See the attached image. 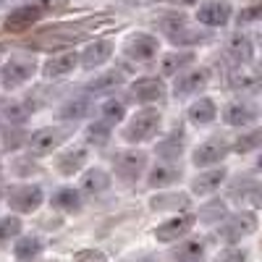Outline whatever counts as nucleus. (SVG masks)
<instances>
[{
    "label": "nucleus",
    "mask_w": 262,
    "mask_h": 262,
    "mask_svg": "<svg viewBox=\"0 0 262 262\" xmlns=\"http://www.w3.org/2000/svg\"><path fill=\"white\" fill-rule=\"evenodd\" d=\"M160 128V113L152 111V107H147V111H139L134 118L128 121V126L123 128V139L137 144V142H147L158 134Z\"/></svg>",
    "instance_id": "nucleus-1"
},
{
    "label": "nucleus",
    "mask_w": 262,
    "mask_h": 262,
    "mask_svg": "<svg viewBox=\"0 0 262 262\" xmlns=\"http://www.w3.org/2000/svg\"><path fill=\"white\" fill-rule=\"evenodd\" d=\"M34 71H37V63L32 58H11L0 71V81H3L6 90H16V86L27 84Z\"/></svg>",
    "instance_id": "nucleus-2"
},
{
    "label": "nucleus",
    "mask_w": 262,
    "mask_h": 262,
    "mask_svg": "<svg viewBox=\"0 0 262 262\" xmlns=\"http://www.w3.org/2000/svg\"><path fill=\"white\" fill-rule=\"evenodd\" d=\"M228 152H231V144L223 137H212V139L202 142L200 147L194 149L191 163L196 168H207V165H215V163H221L223 158H228Z\"/></svg>",
    "instance_id": "nucleus-3"
},
{
    "label": "nucleus",
    "mask_w": 262,
    "mask_h": 262,
    "mask_svg": "<svg viewBox=\"0 0 262 262\" xmlns=\"http://www.w3.org/2000/svg\"><path fill=\"white\" fill-rule=\"evenodd\" d=\"M144 165H147V155H144V152H116V158H113L116 176L123 179L126 184L137 181L142 176Z\"/></svg>",
    "instance_id": "nucleus-4"
},
{
    "label": "nucleus",
    "mask_w": 262,
    "mask_h": 262,
    "mask_svg": "<svg viewBox=\"0 0 262 262\" xmlns=\"http://www.w3.org/2000/svg\"><path fill=\"white\" fill-rule=\"evenodd\" d=\"M71 131L66 126H48V128H39L29 137V149L37 152V155H45V152H53L58 144H63L69 139Z\"/></svg>",
    "instance_id": "nucleus-5"
},
{
    "label": "nucleus",
    "mask_w": 262,
    "mask_h": 262,
    "mask_svg": "<svg viewBox=\"0 0 262 262\" xmlns=\"http://www.w3.org/2000/svg\"><path fill=\"white\" fill-rule=\"evenodd\" d=\"M254 228H257V217H254L252 212H238V215H233L231 221H226V223L221 226L217 236H221L223 242L233 244V242H242L244 236L254 233Z\"/></svg>",
    "instance_id": "nucleus-6"
},
{
    "label": "nucleus",
    "mask_w": 262,
    "mask_h": 262,
    "mask_svg": "<svg viewBox=\"0 0 262 262\" xmlns=\"http://www.w3.org/2000/svg\"><path fill=\"white\" fill-rule=\"evenodd\" d=\"M158 50H160V42H158V37H152V34H131L126 39V45H123V53L131 60H139V63L152 60L158 55Z\"/></svg>",
    "instance_id": "nucleus-7"
},
{
    "label": "nucleus",
    "mask_w": 262,
    "mask_h": 262,
    "mask_svg": "<svg viewBox=\"0 0 262 262\" xmlns=\"http://www.w3.org/2000/svg\"><path fill=\"white\" fill-rule=\"evenodd\" d=\"M160 29L165 32V37L173 42V45H196V42L205 39V34L194 32L184 18H163Z\"/></svg>",
    "instance_id": "nucleus-8"
},
{
    "label": "nucleus",
    "mask_w": 262,
    "mask_h": 262,
    "mask_svg": "<svg viewBox=\"0 0 262 262\" xmlns=\"http://www.w3.org/2000/svg\"><path fill=\"white\" fill-rule=\"evenodd\" d=\"M45 16V3H34V6H21L16 11H11V16L6 18V32H27L34 21H39Z\"/></svg>",
    "instance_id": "nucleus-9"
},
{
    "label": "nucleus",
    "mask_w": 262,
    "mask_h": 262,
    "mask_svg": "<svg viewBox=\"0 0 262 262\" xmlns=\"http://www.w3.org/2000/svg\"><path fill=\"white\" fill-rule=\"evenodd\" d=\"M231 13H233V8L226 0H207V3H202L196 8V21L207 24V27H226Z\"/></svg>",
    "instance_id": "nucleus-10"
},
{
    "label": "nucleus",
    "mask_w": 262,
    "mask_h": 262,
    "mask_svg": "<svg viewBox=\"0 0 262 262\" xmlns=\"http://www.w3.org/2000/svg\"><path fill=\"white\" fill-rule=\"evenodd\" d=\"M8 205L16 212H34L42 205V189L39 186H32V184L16 186V189L8 191Z\"/></svg>",
    "instance_id": "nucleus-11"
},
{
    "label": "nucleus",
    "mask_w": 262,
    "mask_h": 262,
    "mask_svg": "<svg viewBox=\"0 0 262 262\" xmlns=\"http://www.w3.org/2000/svg\"><path fill=\"white\" fill-rule=\"evenodd\" d=\"M194 215H176L170 217V221H165L163 226L155 228V238L163 244H170V242H179L181 236H186L191 228H194Z\"/></svg>",
    "instance_id": "nucleus-12"
},
{
    "label": "nucleus",
    "mask_w": 262,
    "mask_h": 262,
    "mask_svg": "<svg viewBox=\"0 0 262 262\" xmlns=\"http://www.w3.org/2000/svg\"><path fill=\"white\" fill-rule=\"evenodd\" d=\"M210 84V71L207 69H196V71H184L179 74L176 84H173V92L176 97H189V95H200L205 86Z\"/></svg>",
    "instance_id": "nucleus-13"
},
{
    "label": "nucleus",
    "mask_w": 262,
    "mask_h": 262,
    "mask_svg": "<svg viewBox=\"0 0 262 262\" xmlns=\"http://www.w3.org/2000/svg\"><path fill=\"white\" fill-rule=\"evenodd\" d=\"M131 95H134L137 102H144V105L147 102H158L165 95V86H163L160 79L147 76V79H137L134 84H131Z\"/></svg>",
    "instance_id": "nucleus-14"
},
{
    "label": "nucleus",
    "mask_w": 262,
    "mask_h": 262,
    "mask_svg": "<svg viewBox=\"0 0 262 262\" xmlns=\"http://www.w3.org/2000/svg\"><path fill=\"white\" fill-rule=\"evenodd\" d=\"M257 116H259V111L252 102H231L223 111V121L228 126H249L257 121Z\"/></svg>",
    "instance_id": "nucleus-15"
},
{
    "label": "nucleus",
    "mask_w": 262,
    "mask_h": 262,
    "mask_svg": "<svg viewBox=\"0 0 262 262\" xmlns=\"http://www.w3.org/2000/svg\"><path fill=\"white\" fill-rule=\"evenodd\" d=\"M226 179H228V170H226V168L205 170V173H200V176L194 179L191 191H194V194H200V196H207V194H212L215 189H221V184H223Z\"/></svg>",
    "instance_id": "nucleus-16"
},
{
    "label": "nucleus",
    "mask_w": 262,
    "mask_h": 262,
    "mask_svg": "<svg viewBox=\"0 0 262 262\" xmlns=\"http://www.w3.org/2000/svg\"><path fill=\"white\" fill-rule=\"evenodd\" d=\"M111 55H113V42L111 39H97L81 53V66L84 69H97L105 60H111Z\"/></svg>",
    "instance_id": "nucleus-17"
},
{
    "label": "nucleus",
    "mask_w": 262,
    "mask_h": 262,
    "mask_svg": "<svg viewBox=\"0 0 262 262\" xmlns=\"http://www.w3.org/2000/svg\"><path fill=\"white\" fill-rule=\"evenodd\" d=\"M76 63H79L76 53H71V50L58 53V55H53V58L45 63V76H48V79H60V76H66V74H71Z\"/></svg>",
    "instance_id": "nucleus-18"
},
{
    "label": "nucleus",
    "mask_w": 262,
    "mask_h": 262,
    "mask_svg": "<svg viewBox=\"0 0 262 262\" xmlns=\"http://www.w3.org/2000/svg\"><path fill=\"white\" fill-rule=\"evenodd\" d=\"M181 179V168L176 163H158L155 168L149 170V186L152 189H163L170 186Z\"/></svg>",
    "instance_id": "nucleus-19"
},
{
    "label": "nucleus",
    "mask_w": 262,
    "mask_h": 262,
    "mask_svg": "<svg viewBox=\"0 0 262 262\" xmlns=\"http://www.w3.org/2000/svg\"><path fill=\"white\" fill-rule=\"evenodd\" d=\"M252 53H254V48H252V39L247 34H233L228 39V45H226V55L233 63H249Z\"/></svg>",
    "instance_id": "nucleus-20"
},
{
    "label": "nucleus",
    "mask_w": 262,
    "mask_h": 262,
    "mask_svg": "<svg viewBox=\"0 0 262 262\" xmlns=\"http://www.w3.org/2000/svg\"><path fill=\"white\" fill-rule=\"evenodd\" d=\"M205 242L202 238H191V242H184L176 252H173V259L176 262H205Z\"/></svg>",
    "instance_id": "nucleus-21"
},
{
    "label": "nucleus",
    "mask_w": 262,
    "mask_h": 262,
    "mask_svg": "<svg viewBox=\"0 0 262 262\" xmlns=\"http://www.w3.org/2000/svg\"><path fill=\"white\" fill-rule=\"evenodd\" d=\"M215 116H217V111H215V102H212L210 97L196 100V102L189 107V121L196 123V126H207V123H212Z\"/></svg>",
    "instance_id": "nucleus-22"
},
{
    "label": "nucleus",
    "mask_w": 262,
    "mask_h": 262,
    "mask_svg": "<svg viewBox=\"0 0 262 262\" xmlns=\"http://www.w3.org/2000/svg\"><path fill=\"white\" fill-rule=\"evenodd\" d=\"M181 149H184V131L179 128V131H173L168 139H163L158 144V155L163 158V163H173V160H179Z\"/></svg>",
    "instance_id": "nucleus-23"
},
{
    "label": "nucleus",
    "mask_w": 262,
    "mask_h": 262,
    "mask_svg": "<svg viewBox=\"0 0 262 262\" xmlns=\"http://www.w3.org/2000/svg\"><path fill=\"white\" fill-rule=\"evenodd\" d=\"M194 60V53H168L160 63V74L173 76V74H184V69Z\"/></svg>",
    "instance_id": "nucleus-24"
},
{
    "label": "nucleus",
    "mask_w": 262,
    "mask_h": 262,
    "mask_svg": "<svg viewBox=\"0 0 262 262\" xmlns=\"http://www.w3.org/2000/svg\"><path fill=\"white\" fill-rule=\"evenodd\" d=\"M86 163V152L84 149H71V152H66V155H60L55 160L58 170L63 173V176H74L76 170H81V165Z\"/></svg>",
    "instance_id": "nucleus-25"
},
{
    "label": "nucleus",
    "mask_w": 262,
    "mask_h": 262,
    "mask_svg": "<svg viewBox=\"0 0 262 262\" xmlns=\"http://www.w3.org/2000/svg\"><path fill=\"white\" fill-rule=\"evenodd\" d=\"M53 207L58 210H66V212H79L81 210V194L76 189H60L53 194Z\"/></svg>",
    "instance_id": "nucleus-26"
},
{
    "label": "nucleus",
    "mask_w": 262,
    "mask_h": 262,
    "mask_svg": "<svg viewBox=\"0 0 262 262\" xmlns=\"http://www.w3.org/2000/svg\"><path fill=\"white\" fill-rule=\"evenodd\" d=\"M13 254H16V259H21V262H32L34 257L42 254V242H39V238H34V236L18 238L16 247H13Z\"/></svg>",
    "instance_id": "nucleus-27"
},
{
    "label": "nucleus",
    "mask_w": 262,
    "mask_h": 262,
    "mask_svg": "<svg viewBox=\"0 0 262 262\" xmlns=\"http://www.w3.org/2000/svg\"><path fill=\"white\" fill-rule=\"evenodd\" d=\"M107 186H111V179H107V173L100 170V168L86 170L84 179H81V189H84L86 194H100V191H105Z\"/></svg>",
    "instance_id": "nucleus-28"
},
{
    "label": "nucleus",
    "mask_w": 262,
    "mask_h": 262,
    "mask_svg": "<svg viewBox=\"0 0 262 262\" xmlns=\"http://www.w3.org/2000/svg\"><path fill=\"white\" fill-rule=\"evenodd\" d=\"M231 86L238 92H252L262 86V74H252V71H236L231 74Z\"/></svg>",
    "instance_id": "nucleus-29"
},
{
    "label": "nucleus",
    "mask_w": 262,
    "mask_h": 262,
    "mask_svg": "<svg viewBox=\"0 0 262 262\" xmlns=\"http://www.w3.org/2000/svg\"><path fill=\"white\" fill-rule=\"evenodd\" d=\"M152 210H184L189 207V196L186 194H163V196H155L149 202Z\"/></svg>",
    "instance_id": "nucleus-30"
},
{
    "label": "nucleus",
    "mask_w": 262,
    "mask_h": 262,
    "mask_svg": "<svg viewBox=\"0 0 262 262\" xmlns=\"http://www.w3.org/2000/svg\"><path fill=\"white\" fill-rule=\"evenodd\" d=\"M123 81V74L121 71H107V74H100V76H95L90 84L84 86L86 92H105V90H111V86H116V84H121Z\"/></svg>",
    "instance_id": "nucleus-31"
},
{
    "label": "nucleus",
    "mask_w": 262,
    "mask_h": 262,
    "mask_svg": "<svg viewBox=\"0 0 262 262\" xmlns=\"http://www.w3.org/2000/svg\"><path fill=\"white\" fill-rule=\"evenodd\" d=\"M100 121H105L107 126H116L123 116H126V107H123V102H118V100H107L102 107H100Z\"/></svg>",
    "instance_id": "nucleus-32"
},
{
    "label": "nucleus",
    "mask_w": 262,
    "mask_h": 262,
    "mask_svg": "<svg viewBox=\"0 0 262 262\" xmlns=\"http://www.w3.org/2000/svg\"><path fill=\"white\" fill-rule=\"evenodd\" d=\"M90 100H86V97H76V100H71V102H66L63 107H60V116L63 118H81V116H86V113H90Z\"/></svg>",
    "instance_id": "nucleus-33"
},
{
    "label": "nucleus",
    "mask_w": 262,
    "mask_h": 262,
    "mask_svg": "<svg viewBox=\"0 0 262 262\" xmlns=\"http://www.w3.org/2000/svg\"><path fill=\"white\" fill-rule=\"evenodd\" d=\"M111 128L113 126H107L105 121H95L90 128H86V139H90V144L102 147V144H107V139H111Z\"/></svg>",
    "instance_id": "nucleus-34"
},
{
    "label": "nucleus",
    "mask_w": 262,
    "mask_h": 262,
    "mask_svg": "<svg viewBox=\"0 0 262 262\" xmlns=\"http://www.w3.org/2000/svg\"><path fill=\"white\" fill-rule=\"evenodd\" d=\"M18 233H21V221L18 217H13V215L0 217V247H3L6 242H11V238L18 236Z\"/></svg>",
    "instance_id": "nucleus-35"
},
{
    "label": "nucleus",
    "mask_w": 262,
    "mask_h": 262,
    "mask_svg": "<svg viewBox=\"0 0 262 262\" xmlns=\"http://www.w3.org/2000/svg\"><path fill=\"white\" fill-rule=\"evenodd\" d=\"M223 215H226V205H223L221 200H217V202L205 205V207L200 210V221H202V223H217Z\"/></svg>",
    "instance_id": "nucleus-36"
},
{
    "label": "nucleus",
    "mask_w": 262,
    "mask_h": 262,
    "mask_svg": "<svg viewBox=\"0 0 262 262\" xmlns=\"http://www.w3.org/2000/svg\"><path fill=\"white\" fill-rule=\"evenodd\" d=\"M259 144H262V128H259V131H249V134H244V137H238L236 144H233V149H236V152H249V149H254V147H259Z\"/></svg>",
    "instance_id": "nucleus-37"
},
{
    "label": "nucleus",
    "mask_w": 262,
    "mask_h": 262,
    "mask_svg": "<svg viewBox=\"0 0 262 262\" xmlns=\"http://www.w3.org/2000/svg\"><path fill=\"white\" fill-rule=\"evenodd\" d=\"M215 262H249V254H247V249H236V247H231V249H226V252L217 254Z\"/></svg>",
    "instance_id": "nucleus-38"
},
{
    "label": "nucleus",
    "mask_w": 262,
    "mask_h": 262,
    "mask_svg": "<svg viewBox=\"0 0 262 262\" xmlns=\"http://www.w3.org/2000/svg\"><path fill=\"white\" fill-rule=\"evenodd\" d=\"M74 262H107V257L97 249H81L74 254Z\"/></svg>",
    "instance_id": "nucleus-39"
},
{
    "label": "nucleus",
    "mask_w": 262,
    "mask_h": 262,
    "mask_svg": "<svg viewBox=\"0 0 262 262\" xmlns=\"http://www.w3.org/2000/svg\"><path fill=\"white\" fill-rule=\"evenodd\" d=\"M254 18H262V6H252V8H244L238 13V24H249Z\"/></svg>",
    "instance_id": "nucleus-40"
},
{
    "label": "nucleus",
    "mask_w": 262,
    "mask_h": 262,
    "mask_svg": "<svg viewBox=\"0 0 262 262\" xmlns=\"http://www.w3.org/2000/svg\"><path fill=\"white\" fill-rule=\"evenodd\" d=\"M254 205H257V207H262V189L254 194Z\"/></svg>",
    "instance_id": "nucleus-41"
},
{
    "label": "nucleus",
    "mask_w": 262,
    "mask_h": 262,
    "mask_svg": "<svg viewBox=\"0 0 262 262\" xmlns=\"http://www.w3.org/2000/svg\"><path fill=\"white\" fill-rule=\"evenodd\" d=\"M131 262H155V259H149V257H147V259H131Z\"/></svg>",
    "instance_id": "nucleus-42"
},
{
    "label": "nucleus",
    "mask_w": 262,
    "mask_h": 262,
    "mask_svg": "<svg viewBox=\"0 0 262 262\" xmlns=\"http://www.w3.org/2000/svg\"><path fill=\"white\" fill-rule=\"evenodd\" d=\"M126 3H144V0H126Z\"/></svg>",
    "instance_id": "nucleus-43"
},
{
    "label": "nucleus",
    "mask_w": 262,
    "mask_h": 262,
    "mask_svg": "<svg viewBox=\"0 0 262 262\" xmlns=\"http://www.w3.org/2000/svg\"><path fill=\"white\" fill-rule=\"evenodd\" d=\"M257 168H259V170H262V158H259V160H257Z\"/></svg>",
    "instance_id": "nucleus-44"
}]
</instances>
